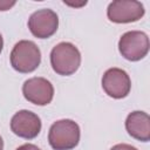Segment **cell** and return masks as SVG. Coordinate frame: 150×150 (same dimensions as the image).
Segmentation results:
<instances>
[{
  "mask_svg": "<svg viewBox=\"0 0 150 150\" xmlns=\"http://www.w3.org/2000/svg\"><path fill=\"white\" fill-rule=\"evenodd\" d=\"M50 64L53 70L62 76L73 75L81 64V53L70 42H60L50 52Z\"/></svg>",
  "mask_w": 150,
  "mask_h": 150,
  "instance_id": "obj_1",
  "label": "cell"
},
{
  "mask_svg": "<svg viewBox=\"0 0 150 150\" xmlns=\"http://www.w3.org/2000/svg\"><path fill=\"white\" fill-rule=\"evenodd\" d=\"M80 127L73 120H59L54 122L48 132L49 145L54 150H71L80 142Z\"/></svg>",
  "mask_w": 150,
  "mask_h": 150,
  "instance_id": "obj_2",
  "label": "cell"
},
{
  "mask_svg": "<svg viewBox=\"0 0 150 150\" xmlns=\"http://www.w3.org/2000/svg\"><path fill=\"white\" fill-rule=\"evenodd\" d=\"M11 64L19 73H32L41 63L40 48L29 40L16 42L11 52Z\"/></svg>",
  "mask_w": 150,
  "mask_h": 150,
  "instance_id": "obj_3",
  "label": "cell"
},
{
  "mask_svg": "<svg viewBox=\"0 0 150 150\" xmlns=\"http://www.w3.org/2000/svg\"><path fill=\"white\" fill-rule=\"evenodd\" d=\"M149 38L144 32L130 30L118 40V50L121 55L128 61H139L144 59L149 52Z\"/></svg>",
  "mask_w": 150,
  "mask_h": 150,
  "instance_id": "obj_4",
  "label": "cell"
},
{
  "mask_svg": "<svg viewBox=\"0 0 150 150\" xmlns=\"http://www.w3.org/2000/svg\"><path fill=\"white\" fill-rule=\"evenodd\" d=\"M145 13L142 2L136 0H115L107 9L108 19L115 23H129L138 21Z\"/></svg>",
  "mask_w": 150,
  "mask_h": 150,
  "instance_id": "obj_5",
  "label": "cell"
},
{
  "mask_svg": "<svg viewBox=\"0 0 150 150\" xmlns=\"http://www.w3.org/2000/svg\"><path fill=\"white\" fill-rule=\"evenodd\" d=\"M59 27L57 14L49 8H42L34 12L28 19V28L38 39H48L54 35Z\"/></svg>",
  "mask_w": 150,
  "mask_h": 150,
  "instance_id": "obj_6",
  "label": "cell"
},
{
  "mask_svg": "<svg viewBox=\"0 0 150 150\" xmlns=\"http://www.w3.org/2000/svg\"><path fill=\"white\" fill-rule=\"evenodd\" d=\"M102 88L108 96L120 100L127 97L130 93L131 81L125 70L109 68L102 76Z\"/></svg>",
  "mask_w": 150,
  "mask_h": 150,
  "instance_id": "obj_7",
  "label": "cell"
},
{
  "mask_svg": "<svg viewBox=\"0 0 150 150\" xmlns=\"http://www.w3.org/2000/svg\"><path fill=\"white\" fill-rule=\"evenodd\" d=\"M22 94L33 104L47 105L54 97V87L45 77H32L23 82Z\"/></svg>",
  "mask_w": 150,
  "mask_h": 150,
  "instance_id": "obj_8",
  "label": "cell"
},
{
  "mask_svg": "<svg viewBox=\"0 0 150 150\" xmlns=\"http://www.w3.org/2000/svg\"><path fill=\"white\" fill-rule=\"evenodd\" d=\"M40 117L29 110H19L11 120V130L21 138L33 139L41 131Z\"/></svg>",
  "mask_w": 150,
  "mask_h": 150,
  "instance_id": "obj_9",
  "label": "cell"
},
{
  "mask_svg": "<svg viewBox=\"0 0 150 150\" xmlns=\"http://www.w3.org/2000/svg\"><path fill=\"white\" fill-rule=\"evenodd\" d=\"M125 129L128 134L141 142H148L150 139V117L144 111H132L127 116Z\"/></svg>",
  "mask_w": 150,
  "mask_h": 150,
  "instance_id": "obj_10",
  "label": "cell"
},
{
  "mask_svg": "<svg viewBox=\"0 0 150 150\" xmlns=\"http://www.w3.org/2000/svg\"><path fill=\"white\" fill-rule=\"evenodd\" d=\"M110 150H138L137 148L130 145V144H125V143H121V144H116L114 145Z\"/></svg>",
  "mask_w": 150,
  "mask_h": 150,
  "instance_id": "obj_11",
  "label": "cell"
},
{
  "mask_svg": "<svg viewBox=\"0 0 150 150\" xmlns=\"http://www.w3.org/2000/svg\"><path fill=\"white\" fill-rule=\"evenodd\" d=\"M16 4V1H8V0H1L0 1V11H8L11 7H13Z\"/></svg>",
  "mask_w": 150,
  "mask_h": 150,
  "instance_id": "obj_12",
  "label": "cell"
},
{
  "mask_svg": "<svg viewBox=\"0 0 150 150\" xmlns=\"http://www.w3.org/2000/svg\"><path fill=\"white\" fill-rule=\"evenodd\" d=\"M16 150H41L39 146L34 145V144H30V143H26V144H22L20 145L19 148H16Z\"/></svg>",
  "mask_w": 150,
  "mask_h": 150,
  "instance_id": "obj_13",
  "label": "cell"
},
{
  "mask_svg": "<svg viewBox=\"0 0 150 150\" xmlns=\"http://www.w3.org/2000/svg\"><path fill=\"white\" fill-rule=\"evenodd\" d=\"M63 4H66V5H68V6H73V7H80V6H84L86 4H87V1H81V2H69V1H63Z\"/></svg>",
  "mask_w": 150,
  "mask_h": 150,
  "instance_id": "obj_14",
  "label": "cell"
},
{
  "mask_svg": "<svg viewBox=\"0 0 150 150\" xmlns=\"http://www.w3.org/2000/svg\"><path fill=\"white\" fill-rule=\"evenodd\" d=\"M2 48H4V39H2V35L0 34V54L2 52Z\"/></svg>",
  "mask_w": 150,
  "mask_h": 150,
  "instance_id": "obj_15",
  "label": "cell"
},
{
  "mask_svg": "<svg viewBox=\"0 0 150 150\" xmlns=\"http://www.w3.org/2000/svg\"><path fill=\"white\" fill-rule=\"evenodd\" d=\"M0 150H4V141L1 136H0Z\"/></svg>",
  "mask_w": 150,
  "mask_h": 150,
  "instance_id": "obj_16",
  "label": "cell"
}]
</instances>
